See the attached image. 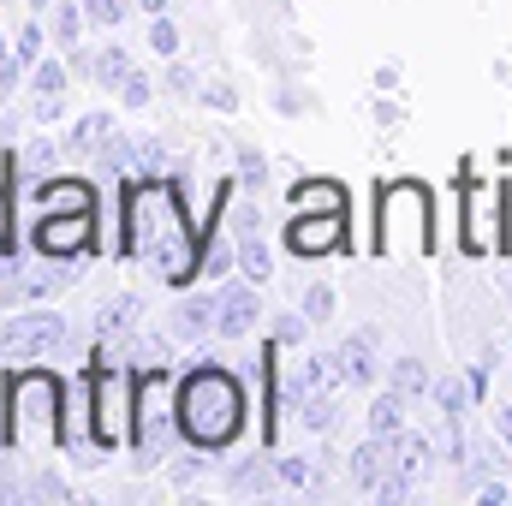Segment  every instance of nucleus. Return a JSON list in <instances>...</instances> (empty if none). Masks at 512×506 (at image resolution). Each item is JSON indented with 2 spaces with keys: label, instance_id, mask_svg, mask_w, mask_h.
I'll return each instance as SVG.
<instances>
[{
  "label": "nucleus",
  "instance_id": "7ed1b4c3",
  "mask_svg": "<svg viewBox=\"0 0 512 506\" xmlns=\"http://www.w3.org/2000/svg\"><path fill=\"white\" fill-rule=\"evenodd\" d=\"M173 405H179V435H185L191 453H227L245 435V417H251L245 381L233 376L221 358L191 364L179 376V387H173Z\"/></svg>",
  "mask_w": 512,
  "mask_h": 506
},
{
  "label": "nucleus",
  "instance_id": "de8ad7c7",
  "mask_svg": "<svg viewBox=\"0 0 512 506\" xmlns=\"http://www.w3.org/2000/svg\"><path fill=\"white\" fill-rule=\"evenodd\" d=\"M495 435L512 447V405H495Z\"/></svg>",
  "mask_w": 512,
  "mask_h": 506
},
{
  "label": "nucleus",
  "instance_id": "39448f33",
  "mask_svg": "<svg viewBox=\"0 0 512 506\" xmlns=\"http://www.w3.org/2000/svg\"><path fill=\"white\" fill-rule=\"evenodd\" d=\"M435 251V197L423 179H393L376 191V256Z\"/></svg>",
  "mask_w": 512,
  "mask_h": 506
},
{
  "label": "nucleus",
  "instance_id": "2eb2a0df",
  "mask_svg": "<svg viewBox=\"0 0 512 506\" xmlns=\"http://www.w3.org/2000/svg\"><path fill=\"white\" fill-rule=\"evenodd\" d=\"M274 358H280V340L268 334V340L256 346V381H262V447H268V453H274L280 411H286V405H280V364H274Z\"/></svg>",
  "mask_w": 512,
  "mask_h": 506
},
{
  "label": "nucleus",
  "instance_id": "bb28decb",
  "mask_svg": "<svg viewBox=\"0 0 512 506\" xmlns=\"http://www.w3.org/2000/svg\"><path fill=\"white\" fill-rule=\"evenodd\" d=\"M429 399L441 405V417H471V405H477V381L471 376H441L429 387Z\"/></svg>",
  "mask_w": 512,
  "mask_h": 506
},
{
  "label": "nucleus",
  "instance_id": "aec40b11",
  "mask_svg": "<svg viewBox=\"0 0 512 506\" xmlns=\"http://www.w3.org/2000/svg\"><path fill=\"white\" fill-rule=\"evenodd\" d=\"M30 203H36V215H42V209H96V185L78 179V173H72V179L54 173V179H42V185L30 191Z\"/></svg>",
  "mask_w": 512,
  "mask_h": 506
},
{
  "label": "nucleus",
  "instance_id": "a18cd8bd",
  "mask_svg": "<svg viewBox=\"0 0 512 506\" xmlns=\"http://www.w3.org/2000/svg\"><path fill=\"white\" fill-rule=\"evenodd\" d=\"M262 179H268V173H262V155H256V149H239V185H256V191H262Z\"/></svg>",
  "mask_w": 512,
  "mask_h": 506
},
{
  "label": "nucleus",
  "instance_id": "7c9ffc66",
  "mask_svg": "<svg viewBox=\"0 0 512 506\" xmlns=\"http://www.w3.org/2000/svg\"><path fill=\"white\" fill-rule=\"evenodd\" d=\"M233 268H239V239L209 233V239H203V280H227Z\"/></svg>",
  "mask_w": 512,
  "mask_h": 506
},
{
  "label": "nucleus",
  "instance_id": "f03ea898",
  "mask_svg": "<svg viewBox=\"0 0 512 506\" xmlns=\"http://www.w3.org/2000/svg\"><path fill=\"white\" fill-rule=\"evenodd\" d=\"M66 441V376L48 364H6L0 447L18 459H54Z\"/></svg>",
  "mask_w": 512,
  "mask_h": 506
},
{
  "label": "nucleus",
  "instance_id": "f704fd0d",
  "mask_svg": "<svg viewBox=\"0 0 512 506\" xmlns=\"http://www.w3.org/2000/svg\"><path fill=\"white\" fill-rule=\"evenodd\" d=\"M131 6L137 0H84V18H90V30H120L131 18Z\"/></svg>",
  "mask_w": 512,
  "mask_h": 506
},
{
  "label": "nucleus",
  "instance_id": "a19ab883",
  "mask_svg": "<svg viewBox=\"0 0 512 506\" xmlns=\"http://www.w3.org/2000/svg\"><path fill=\"white\" fill-rule=\"evenodd\" d=\"M24 84V66H18V54H12V42H0V102L12 96Z\"/></svg>",
  "mask_w": 512,
  "mask_h": 506
},
{
  "label": "nucleus",
  "instance_id": "423d86ee",
  "mask_svg": "<svg viewBox=\"0 0 512 506\" xmlns=\"http://www.w3.org/2000/svg\"><path fill=\"white\" fill-rule=\"evenodd\" d=\"M90 376V429H96V447L102 453H120L131 435V370L120 364V352H90L84 364Z\"/></svg>",
  "mask_w": 512,
  "mask_h": 506
},
{
  "label": "nucleus",
  "instance_id": "a878e982",
  "mask_svg": "<svg viewBox=\"0 0 512 506\" xmlns=\"http://www.w3.org/2000/svg\"><path fill=\"white\" fill-rule=\"evenodd\" d=\"M131 72H137V66H131V54L120 42H108V48L90 54V84H102V90H114V96H120V84H126Z\"/></svg>",
  "mask_w": 512,
  "mask_h": 506
},
{
  "label": "nucleus",
  "instance_id": "ea45409f",
  "mask_svg": "<svg viewBox=\"0 0 512 506\" xmlns=\"http://www.w3.org/2000/svg\"><path fill=\"white\" fill-rule=\"evenodd\" d=\"M161 84H167V96H203V84H197V72H191V66H179V60H173L167 72H161Z\"/></svg>",
  "mask_w": 512,
  "mask_h": 506
},
{
  "label": "nucleus",
  "instance_id": "412c9836",
  "mask_svg": "<svg viewBox=\"0 0 512 506\" xmlns=\"http://www.w3.org/2000/svg\"><path fill=\"white\" fill-rule=\"evenodd\" d=\"M227 489H233V495H274V489H286L280 459L268 453V459H239V465H227Z\"/></svg>",
  "mask_w": 512,
  "mask_h": 506
},
{
  "label": "nucleus",
  "instance_id": "4be33fe9",
  "mask_svg": "<svg viewBox=\"0 0 512 506\" xmlns=\"http://www.w3.org/2000/svg\"><path fill=\"white\" fill-rule=\"evenodd\" d=\"M334 387H346L340 381V364L334 358H298V370H292V381H286V399L298 405V399H310V393H334Z\"/></svg>",
  "mask_w": 512,
  "mask_h": 506
},
{
  "label": "nucleus",
  "instance_id": "9b49d317",
  "mask_svg": "<svg viewBox=\"0 0 512 506\" xmlns=\"http://www.w3.org/2000/svg\"><path fill=\"white\" fill-rule=\"evenodd\" d=\"M459 197H465V256L501 251V227H489V215H501V179H495V185L465 179Z\"/></svg>",
  "mask_w": 512,
  "mask_h": 506
},
{
  "label": "nucleus",
  "instance_id": "2f4dec72",
  "mask_svg": "<svg viewBox=\"0 0 512 506\" xmlns=\"http://www.w3.org/2000/svg\"><path fill=\"white\" fill-rule=\"evenodd\" d=\"M387 387H393V393H405V399H411V405H417V399H423V393H429V387H435V381H429V370H423V364H417V358H399V364H393V370H387Z\"/></svg>",
  "mask_w": 512,
  "mask_h": 506
},
{
  "label": "nucleus",
  "instance_id": "6ab92c4d",
  "mask_svg": "<svg viewBox=\"0 0 512 506\" xmlns=\"http://www.w3.org/2000/svg\"><path fill=\"white\" fill-rule=\"evenodd\" d=\"M387 441H393V477H405V483H423V477L435 471V459H441V453H435V441H429V435H417L411 423H405L399 435H387Z\"/></svg>",
  "mask_w": 512,
  "mask_h": 506
},
{
  "label": "nucleus",
  "instance_id": "9d476101",
  "mask_svg": "<svg viewBox=\"0 0 512 506\" xmlns=\"http://www.w3.org/2000/svg\"><path fill=\"white\" fill-rule=\"evenodd\" d=\"M280 245L298 256V262L346 256L352 251V215H304V209H292V221L280 227Z\"/></svg>",
  "mask_w": 512,
  "mask_h": 506
},
{
  "label": "nucleus",
  "instance_id": "a211bd4d",
  "mask_svg": "<svg viewBox=\"0 0 512 506\" xmlns=\"http://www.w3.org/2000/svg\"><path fill=\"white\" fill-rule=\"evenodd\" d=\"M286 203L304 215H352V191L340 179H298V185H286Z\"/></svg>",
  "mask_w": 512,
  "mask_h": 506
},
{
  "label": "nucleus",
  "instance_id": "f8f14e48",
  "mask_svg": "<svg viewBox=\"0 0 512 506\" xmlns=\"http://www.w3.org/2000/svg\"><path fill=\"white\" fill-rule=\"evenodd\" d=\"M215 340H245L262 322V298H256V280H221L215 292Z\"/></svg>",
  "mask_w": 512,
  "mask_h": 506
},
{
  "label": "nucleus",
  "instance_id": "4468645a",
  "mask_svg": "<svg viewBox=\"0 0 512 506\" xmlns=\"http://www.w3.org/2000/svg\"><path fill=\"white\" fill-rule=\"evenodd\" d=\"M346 477H352L358 495H376L387 477H393V441L387 435H364L352 447V459H346Z\"/></svg>",
  "mask_w": 512,
  "mask_h": 506
},
{
  "label": "nucleus",
  "instance_id": "3c124183",
  "mask_svg": "<svg viewBox=\"0 0 512 506\" xmlns=\"http://www.w3.org/2000/svg\"><path fill=\"white\" fill-rule=\"evenodd\" d=\"M0 42H6V36H0Z\"/></svg>",
  "mask_w": 512,
  "mask_h": 506
},
{
  "label": "nucleus",
  "instance_id": "4c0bfd02",
  "mask_svg": "<svg viewBox=\"0 0 512 506\" xmlns=\"http://www.w3.org/2000/svg\"><path fill=\"white\" fill-rule=\"evenodd\" d=\"M298 310H304L310 322H328V316H334V286H322V280L304 286V304H298Z\"/></svg>",
  "mask_w": 512,
  "mask_h": 506
},
{
  "label": "nucleus",
  "instance_id": "e433bc0d",
  "mask_svg": "<svg viewBox=\"0 0 512 506\" xmlns=\"http://www.w3.org/2000/svg\"><path fill=\"white\" fill-rule=\"evenodd\" d=\"M143 42H149L155 54H167V60H173V54H179V24H173L167 12H149V30H143Z\"/></svg>",
  "mask_w": 512,
  "mask_h": 506
},
{
  "label": "nucleus",
  "instance_id": "c9c22d12",
  "mask_svg": "<svg viewBox=\"0 0 512 506\" xmlns=\"http://www.w3.org/2000/svg\"><path fill=\"white\" fill-rule=\"evenodd\" d=\"M66 66L72 60H36L30 66V90L36 96H66Z\"/></svg>",
  "mask_w": 512,
  "mask_h": 506
},
{
  "label": "nucleus",
  "instance_id": "c756f323",
  "mask_svg": "<svg viewBox=\"0 0 512 506\" xmlns=\"http://www.w3.org/2000/svg\"><path fill=\"white\" fill-rule=\"evenodd\" d=\"M405 411H411V399L405 393H376V405H370V435H399L405 429Z\"/></svg>",
  "mask_w": 512,
  "mask_h": 506
},
{
  "label": "nucleus",
  "instance_id": "dca6fc26",
  "mask_svg": "<svg viewBox=\"0 0 512 506\" xmlns=\"http://www.w3.org/2000/svg\"><path fill=\"white\" fill-rule=\"evenodd\" d=\"M233 221H239V233H233V239H239V274L262 286V280L274 274V256H268V239H262V209H256V203H245Z\"/></svg>",
  "mask_w": 512,
  "mask_h": 506
},
{
  "label": "nucleus",
  "instance_id": "c85d7f7f",
  "mask_svg": "<svg viewBox=\"0 0 512 506\" xmlns=\"http://www.w3.org/2000/svg\"><path fill=\"white\" fill-rule=\"evenodd\" d=\"M292 411H298V423H304L310 435H328V429L340 423V387H334V393H310V399H298Z\"/></svg>",
  "mask_w": 512,
  "mask_h": 506
},
{
  "label": "nucleus",
  "instance_id": "f3484780",
  "mask_svg": "<svg viewBox=\"0 0 512 506\" xmlns=\"http://www.w3.org/2000/svg\"><path fill=\"white\" fill-rule=\"evenodd\" d=\"M54 161H60V149L42 143V137L24 143V149H6V185H12V191H36L42 179H54V173H48Z\"/></svg>",
  "mask_w": 512,
  "mask_h": 506
},
{
  "label": "nucleus",
  "instance_id": "0eeeda50",
  "mask_svg": "<svg viewBox=\"0 0 512 506\" xmlns=\"http://www.w3.org/2000/svg\"><path fill=\"white\" fill-rule=\"evenodd\" d=\"M72 322L60 316V310H48V304H24L18 316H6L0 322V358L6 364H42V358H60V352H72Z\"/></svg>",
  "mask_w": 512,
  "mask_h": 506
},
{
  "label": "nucleus",
  "instance_id": "72a5a7b5",
  "mask_svg": "<svg viewBox=\"0 0 512 506\" xmlns=\"http://www.w3.org/2000/svg\"><path fill=\"white\" fill-rule=\"evenodd\" d=\"M274 459H280L286 489H316V483H322V465H316V459H304V453H274Z\"/></svg>",
  "mask_w": 512,
  "mask_h": 506
},
{
  "label": "nucleus",
  "instance_id": "473e14b6",
  "mask_svg": "<svg viewBox=\"0 0 512 506\" xmlns=\"http://www.w3.org/2000/svg\"><path fill=\"white\" fill-rule=\"evenodd\" d=\"M42 48H48V24H36V18H24V24L12 30V54H18V66L30 72V66L42 60Z\"/></svg>",
  "mask_w": 512,
  "mask_h": 506
},
{
  "label": "nucleus",
  "instance_id": "f257e3e1",
  "mask_svg": "<svg viewBox=\"0 0 512 506\" xmlns=\"http://www.w3.org/2000/svg\"><path fill=\"white\" fill-rule=\"evenodd\" d=\"M126 262H143L161 286L185 292L203 280V227L185 221L173 179H120V245Z\"/></svg>",
  "mask_w": 512,
  "mask_h": 506
},
{
  "label": "nucleus",
  "instance_id": "ddd939ff",
  "mask_svg": "<svg viewBox=\"0 0 512 506\" xmlns=\"http://www.w3.org/2000/svg\"><path fill=\"white\" fill-rule=\"evenodd\" d=\"M334 364H340V381H346V387H370V381L382 376V334H376V328L346 334L340 352H334Z\"/></svg>",
  "mask_w": 512,
  "mask_h": 506
},
{
  "label": "nucleus",
  "instance_id": "cd10ccee",
  "mask_svg": "<svg viewBox=\"0 0 512 506\" xmlns=\"http://www.w3.org/2000/svg\"><path fill=\"white\" fill-rule=\"evenodd\" d=\"M173 334L209 340V334H215V298H185V304L173 310Z\"/></svg>",
  "mask_w": 512,
  "mask_h": 506
},
{
  "label": "nucleus",
  "instance_id": "b1692460",
  "mask_svg": "<svg viewBox=\"0 0 512 506\" xmlns=\"http://www.w3.org/2000/svg\"><path fill=\"white\" fill-rule=\"evenodd\" d=\"M114 131H120L114 126V114H84L78 126L66 131V155H72V161H96V149H102Z\"/></svg>",
  "mask_w": 512,
  "mask_h": 506
},
{
  "label": "nucleus",
  "instance_id": "79ce46f5",
  "mask_svg": "<svg viewBox=\"0 0 512 506\" xmlns=\"http://www.w3.org/2000/svg\"><path fill=\"white\" fill-rule=\"evenodd\" d=\"M12 197H18V191L0 179V256H12Z\"/></svg>",
  "mask_w": 512,
  "mask_h": 506
},
{
  "label": "nucleus",
  "instance_id": "37998d69",
  "mask_svg": "<svg viewBox=\"0 0 512 506\" xmlns=\"http://www.w3.org/2000/svg\"><path fill=\"white\" fill-rule=\"evenodd\" d=\"M60 114H66V96H36V102H30V120H36V126H54Z\"/></svg>",
  "mask_w": 512,
  "mask_h": 506
},
{
  "label": "nucleus",
  "instance_id": "58836bf2",
  "mask_svg": "<svg viewBox=\"0 0 512 506\" xmlns=\"http://www.w3.org/2000/svg\"><path fill=\"white\" fill-rule=\"evenodd\" d=\"M149 102H155V84H149L143 72H131L126 84H120V108H131V114H137V108H149Z\"/></svg>",
  "mask_w": 512,
  "mask_h": 506
},
{
  "label": "nucleus",
  "instance_id": "09e8293b",
  "mask_svg": "<svg viewBox=\"0 0 512 506\" xmlns=\"http://www.w3.org/2000/svg\"><path fill=\"white\" fill-rule=\"evenodd\" d=\"M137 6H143V12H167L173 0H137Z\"/></svg>",
  "mask_w": 512,
  "mask_h": 506
},
{
  "label": "nucleus",
  "instance_id": "393cba45",
  "mask_svg": "<svg viewBox=\"0 0 512 506\" xmlns=\"http://www.w3.org/2000/svg\"><path fill=\"white\" fill-rule=\"evenodd\" d=\"M48 12H54V24H48V36H54V48H60V54H72V48H84V30H90V18H84V0H54Z\"/></svg>",
  "mask_w": 512,
  "mask_h": 506
},
{
  "label": "nucleus",
  "instance_id": "20e7f679",
  "mask_svg": "<svg viewBox=\"0 0 512 506\" xmlns=\"http://www.w3.org/2000/svg\"><path fill=\"white\" fill-rule=\"evenodd\" d=\"M173 387H179L173 364H143V370H131V435H126V447L143 471H155L161 459H173V453L185 447Z\"/></svg>",
  "mask_w": 512,
  "mask_h": 506
},
{
  "label": "nucleus",
  "instance_id": "6e6552de",
  "mask_svg": "<svg viewBox=\"0 0 512 506\" xmlns=\"http://www.w3.org/2000/svg\"><path fill=\"white\" fill-rule=\"evenodd\" d=\"M78 280V256H42V268H24V262H12L6 256V268H0V304L6 310H24V304H48L54 292H66Z\"/></svg>",
  "mask_w": 512,
  "mask_h": 506
},
{
  "label": "nucleus",
  "instance_id": "c03bdc74",
  "mask_svg": "<svg viewBox=\"0 0 512 506\" xmlns=\"http://www.w3.org/2000/svg\"><path fill=\"white\" fill-rule=\"evenodd\" d=\"M304 322H310L304 310H298V316H280V322H274V340H280V346H298V340H304Z\"/></svg>",
  "mask_w": 512,
  "mask_h": 506
},
{
  "label": "nucleus",
  "instance_id": "8fccbe9b",
  "mask_svg": "<svg viewBox=\"0 0 512 506\" xmlns=\"http://www.w3.org/2000/svg\"><path fill=\"white\" fill-rule=\"evenodd\" d=\"M24 6H36V12H42V6H54V0H24Z\"/></svg>",
  "mask_w": 512,
  "mask_h": 506
},
{
  "label": "nucleus",
  "instance_id": "1a4fd4ad",
  "mask_svg": "<svg viewBox=\"0 0 512 506\" xmlns=\"http://www.w3.org/2000/svg\"><path fill=\"white\" fill-rule=\"evenodd\" d=\"M30 251L36 256H90L96 251V209H42L30 221Z\"/></svg>",
  "mask_w": 512,
  "mask_h": 506
},
{
  "label": "nucleus",
  "instance_id": "5701e85b",
  "mask_svg": "<svg viewBox=\"0 0 512 506\" xmlns=\"http://www.w3.org/2000/svg\"><path fill=\"white\" fill-rule=\"evenodd\" d=\"M137 316H143V298H137V292H120V298H108V304L96 310V334H102V340H131V334H137Z\"/></svg>",
  "mask_w": 512,
  "mask_h": 506
},
{
  "label": "nucleus",
  "instance_id": "49530a36",
  "mask_svg": "<svg viewBox=\"0 0 512 506\" xmlns=\"http://www.w3.org/2000/svg\"><path fill=\"white\" fill-rule=\"evenodd\" d=\"M203 102H209V108H221V114H233V108H239L233 84H203Z\"/></svg>",
  "mask_w": 512,
  "mask_h": 506
}]
</instances>
